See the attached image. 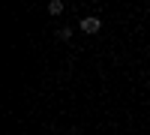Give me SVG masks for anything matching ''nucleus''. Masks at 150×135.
Wrapping results in <instances>:
<instances>
[{"instance_id":"obj_1","label":"nucleus","mask_w":150,"mask_h":135,"mask_svg":"<svg viewBox=\"0 0 150 135\" xmlns=\"http://www.w3.org/2000/svg\"><path fill=\"white\" fill-rule=\"evenodd\" d=\"M99 27H102V21H99V18H93V15L81 21V30H84V33H96Z\"/></svg>"},{"instance_id":"obj_2","label":"nucleus","mask_w":150,"mask_h":135,"mask_svg":"<svg viewBox=\"0 0 150 135\" xmlns=\"http://www.w3.org/2000/svg\"><path fill=\"white\" fill-rule=\"evenodd\" d=\"M48 12H51V15H60V12H63V3H60V0H51V3H48Z\"/></svg>"}]
</instances>
